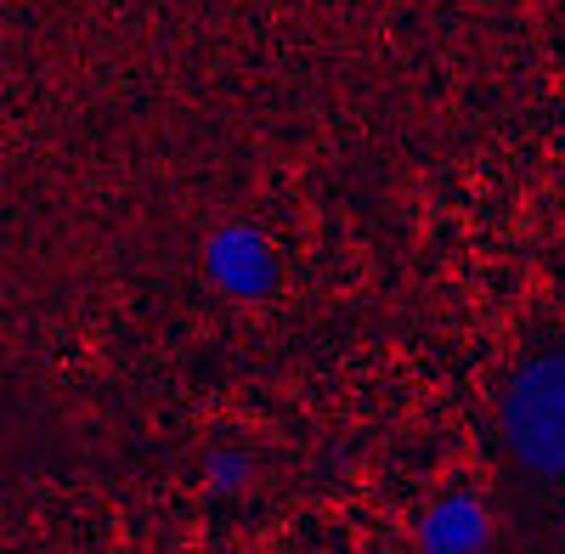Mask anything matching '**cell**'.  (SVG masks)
Returning a JSON list of instances; mask_svg holds the SVG:
<instances>
[{
    "instance_id": "obj_1",
    "label": "cell",
    "mask_w": 565,
    "mask_h": 554,
    "mask_svg": "<svg viewBox=\"0 0 565 554\" xmlns=\"http://www.w3.org/2000/svg\"><path fill=\"white\" fill-rule=\"evenodd\" d=\"M498 436L521 476L565 481V345L521 356L498 402Z\"/></svg>"
},
{
    "instance_id": "obj_4",
    "label": "cell",
    "mask_w": 565,
    "mask_h": 554,
    "mask_svg": "<svg viewBox=\"0 0 565 554\" xmlns=\"http://www.w3.org/2000/svg\"><path fill=\"white\" fill-rule=\"evenodd\" d=\"M210 476H215V492H232V487L244 481V458H238V465H232V458H215Z\"/></svg>"
},
{
    "instance_id": "obj_2",
    "label": "cell",
    "mask_w": 565,
    "mask_h": 554,
    "mask_svg": "<svg viewBox=\"0 0 565 554\" xmlns=\"http://www.w3.org/2000/svg\"><path fill=\"white\" fill-rule=\"evenodd\" d=\"M204 266H210L215 284L226 295H238V300L266 295L271 277H277L271 249H266V238L255 233V226H221V233L210 238V249H204Z\"/></svg>"
},
{
    "instance_id": "obj_3",
    "label": "cell",
    "mask_w": 565,
    "mask_h": 554,
    "mask_svg": "<svg viewBox=\"0 0 565 554\" xmlns=\"http://www.w3.org/2000/svg\"><path fill=\"white\" fill-rule=\"evenodd\" d=\"M487 537H492V521H487V510L469 492H452V498L430 503L424 521H418V543L424 548H481Z\"/></svg>"
}]
</instances>
